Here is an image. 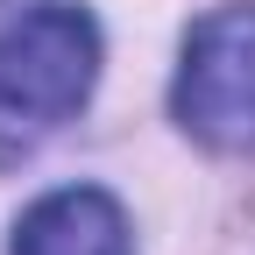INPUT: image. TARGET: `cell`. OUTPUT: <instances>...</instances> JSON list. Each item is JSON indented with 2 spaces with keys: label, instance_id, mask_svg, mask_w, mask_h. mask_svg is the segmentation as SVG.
Wrapping results in <instances>:
<instances>
[{
  "label": "cell",
  "instance_id": "1",
  "mask_svg": "<svg viewBox=\"0 0 255 255\" xmlns=\"http://www.w3.org/2000/svg\"><path fill=\"white\" fill-rule=\"evenodd\" d=\"M100 28L71 0H43L0 21V163L36 156L64 121L92 100Z\"/></svg>",
  "mask_w": 255,
  "mask_h": 255
},
{
  "label": "cell",
  "instance_id": "2",
  "mask_svg": "<svg viewBox=\"0 0 255 255\" xmlns=\"http://www.w3.org/2000/svg\"><path fill=\"white\" fill-rule=\"evenodd\" d=\"M177 128L206 149H255V0L191 21L170 85Z\"/></svg>",
  "mask_w": 255,
  "mask_h": 255
},
{
  "label": "cell",
  "instance_id": "3",
  "mask_svg": "<svg viewBox=\"0 0 255 255\" xmlns=\"http://www.w3.org/2000/svg\"><path fill=\"white\" fill-rule=\"evenodd\" d=\"M7 255H135V234H128V213L114 191L64 184L21 213Z\"/></svg>",
  "mask_w": 255,
  "mask_h": 255
}]
</instances>
